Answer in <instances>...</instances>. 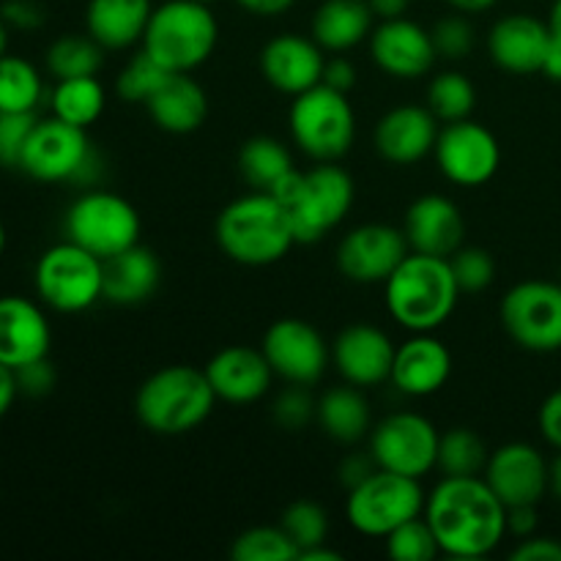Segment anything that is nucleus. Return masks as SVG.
<instances>
[{"mask_svg": "<svg viewBox=\"0 0 561 561\" xmlns=\"http://www.w3.org/2000/svg\"><path fill=\"white\" fill-rule=\"evenodd\" d=\"M515 561H561V542L553 537H524L520 546L510 553Z\"/></svg>", "mask_w": 561, "mask_h": 561, "instance_id": "48", "label": "nucleus"}, {"mask_svg": "<svg viewBox=\"0 0 561 561\" xmlns=\"http://www.w3.org/2000/svg\"><path fill=\"white\" fill-rule=\"evenodd\" d=\"M537 529V504H520L507 507V531L515 537H531Z\"/></svg>", "mask_w": 561, "mask_h": 561, "instance_id": "52", "label": "nucleus"}, {"mask_svg": "<svg viewBox=\"0 0 561 561\" xmlns=\"http://www.w3.org/2000/svg\"><path fill=\"white\" fill-rule=\"evenodd\" d=\"M299 561H343V553L332 551L327 542H321V546L305 548V551L299 553Z\"/></svg>", "mask_w": 561, "mask_h": 561, "instance_id": "58", "label": "nucleus"}, {"mask_svg": "<svg viewBox=\"0 0 561 561\" xmlns=\"http://www.w3.org/2000/svg\"><path fill=\"white\" fill-rule=\"evenodd\" d=\"M383 542H387V557L392 561H433L442 557V548L425 515L398 526L392 535L383 537Z\"/></svg>", "mask_w": 561, "mask_h": 561, "instance_id": "41", "label": "nucleus"}, {"mask_svg": "<svg viewBox=\"0 0 561 561\" xmlns=\"http://www.w3.org/2000/svg\"><path fill=\"white\" fill-rule=\"evenodd\" d=\"M64 228L66 239L107 261V257L140 244L142 222L137 208L126 197L107 190H91L82 192L71 203Z\"/></svg>", "mask_w": 561, "mask_h": 561, "instance_id": "11", "label": "nucleus"}, {"mask_svg": "<svg viewBox=\"0 0 561 561\" xmlns=\"http://www.w3.org/2000/svg\"><path fill=\"white\" fill-rule=\"evenodd\" d=\"M542 75H546L548 80L561 82V38L557 36L551 38V47H548L546 60H542Z\"/></svg>", "mask_w": 561, "mask_h": 561, "instance_id": "56", "label": "nucleus"}, {"mask_svg": "<svg viewBox=\"0 0 561 561\" xmlns=\"http://www.w3.org/2000/svg\"><path fill=\"white\" fill-rule=\"evenodd\" d=\"M36 124V113H0V168L20 170L22 151Z\"/></svg>", "mask_w": 561, "mask_h": 561, "instance_id": "44", "label": "nucleus"}, {"mask_svg": "<svg viewBox=\"0 0 561 561\" xmlns=\"http://www.w3.org/2000/svg\"><path fill=\"white\" fill-rule=\"evenodd\" d=\"M268 192L288 211L296 244H318L348 217L356 184L348 170L340 168L337 162H318L305 173L299 168L290 170Z\"/></svg>", "mask_w": 561, "mask_h": 561, "instance_id": "3", "label": "nucleus"}, {"mask_svg": "<svg viewBox=\"0 0 561 561\" xmlns=\"http://www.w3.org/2000/svg\"><path fill=\"white\" fill-rule=\"evenodd\" d=\"M403 233L411 252L453 257L463 247L466 219L460 206L444 195H422L405 211Z\"/></svg>", "mask_w": 561, "mask_h": 561, "instance_id": "24", "label": "nucleus"}, {"mask_svg": "<svg viewBox=\"0 0 561 561\" xmlns=\"http://www.w3.org/2000/svg\"><path fill=\"white\" fill-rule=\"evenodd\" d=\"M458 279H455L449 257L409 252L405 261L383 283L387 310L403 329L414 332H436L453 318L458 307Z\"/></svg>", "mask_w": 561, "mask_h": 561, "instance_id": "4", "label": "nucleus"}, {"mask_svg": "<svg viewBox=\"0 0 561 561\" xmlns=\"http://www.w3.org/2000/svg\"><path fill=\"white\" fill-rule=\"evenodd\" d=\"M214 236L225 255L241 266H272L296 247L288 211L272 192H250L219 211Z\"/></svg>", "mask_w": 561, "mask_h": 561, "instance_id": "2", "label": "nucleus"}, {"mask_svg": "<svg viewBox=\"0 0 561 561\" xmlns=\"http://www.w3.org/2000/svg\"><path fill=\"white\" fill-rule=\"evenodd\" d=\"M33 283L44 305L77 316L104 299V261L66 239L42 252Z\"/></svg>", "mask_w": 561, "mask_h": 561, "instance_id": "8", "label": "nucleus"}, {"mask_svg": "<svg viewBox=\"0 0 561 561\" xmlns=\"http://www.w3.org/2000/svg\"><path fill=\"white\" fill-rule=\"evenodd\" d=\"M3 250H5V228L3 222H0V255H3Z\"/></svg>", "mask_w": 561, "mask_h": 561, "instance_id": "62", "label": "nucleus"}, {"mask_svg": "<svg viewBox=\"0 0 561 561\" xmlns=\"http://www.w3.org/2000/svg\"><path fill=\"white\" fill-rule=\"evenodd\" d=\"M153 124L168 135H192L206 124L208 96L197 80L184 71H173L146 102Z\"/></svg>", "mask_w": 561, "mask_h": 561, "instance_id": "28", "label": "nucleus"}, {"mask_svg": "<svg viewBox=\"0 0 561 561\" xmlns=\"http://www.w3.org/2000/svg\"><path fill=\"white\" fill-rule=\"evenodd\" d=\"M16 394H20V387H16L14 370L5 365H0V420L9 414V409L14 405Z\"/></svg>", "mask_w": 561, "mask_h": 561, "instance_id": "54", "label": "nucleus"}, {"mask_svg": "<svg viewBox=\"0 0 561 561\" xmlns=\"http://www.w3.org/2000/svg\"><path fill=\"white\" fill-rule=\"evenodd\" d=\"M453 376V354L433 332H414L398 345L392 362V387L405 398H431Z\"/></svg>", "mask_w": 561, "mask_h": 561, "instance_id": "22", "label": "nucleus"}, {"mask_svg": "<svg viewBox=\"0 0 561 561\" xmlns=\"http://www.w3.org/2000/svg\"><path fill=\"white\" fill-rule=\"evenodd\" d=\"M279 526L288 531V537L296 542V548H299V553H301L305 548L327 542L329 513L321 507V504L312 502V499H296V502H290L288 507L283 510Z\"/></svg>", "mask_w": 561, "mask_h": 561, "instance_id": "40", "label": "nucleus"}, {"mask_svg": "<svg viewBox=\"0 0 561 561\" xmlns=\"http://www.w3.org/2000/svg\"><path fill=\"white\" fill-rule=\"evenodd\" d=\"M0 16L14 31H36L44 25V9L36 0H5L0 5Z\"/></svg>", "mask_w": 561, "mask_h": 561, "instance_id": "47", "label": "nucleus"}, {"mask_svg": "<svg viewBox=\"0 0 561 561\" xmlns=\"http://www.w3.org/2000/svg\"><path fill=\"white\" fill-rule=\"evenodd\" d=\"M316 403L318 400H312L307 387L290 383V387L274 400L272 416L283 431H301V427H307L316 420Z\"/></svg>", "mask_w": 561, "mask_h": 561, "instance_id": "45", "label": "nucleus"}, {"mask_svg": "<svg viewBox=\"0 0 561 561\" xmlns=\"http://www.w3.org/2000/svg\"><path fill=\"white\" fill-rule=\"evenodd\" d=\"M548 27L557 38H561V0H553L551 5V16H548Z\"/></svg>", "mask_w": 561, "mask_h": 561, "instance_id": "59", "label": "nucleus"}, {"mask_svg": "<svg viewBox=\"0 0 561 561\" xmlns=\"http://www.w3.org/2000/svg\"><path fill=\"white\" fill-rule=\"evenodd\" d=\"M323 85L348 93L356 85V66L348 58H343V53H337L334 58H327V66H323Z\"/></svg>", "mask_w": 561, "mask_h": 561, "instance_id": "50", "label": "nucleus"}, {"mask_svg": "<svg viewBox=\"0 0 561 561\" xmlns=\"http://www.w3.org/2000/svg\"><path fill=\"white\" fill-rule=\"evenodd\" d=\"M447 3L460 14H482V11H491L499 0H447Z\"/></svg>", "mask_w": 561, "mask_h": 561, "instance_id": "57", "label": "nucleus"}, {"mask_svg": "<svg viewBox=\"0 0 561 561\" xmlns=\"http://www.w3.org/2000/svg\"><path fill=\"white\" fill-rule=\"evenodd\" d=\"M236 3L255 16H279L294 9L296 0H236Z\"/></svg>", "mask_w": 561, "mask_h": 561, "instance_id": "53", "label": "nucleus"}, {"mask_svg": "<svg viewBox=\"0 0 561 561\" xmlns=\"http://www.w3.org/2000/svg\"><path fill=\"white\" fill-rule=\"evenodd\" d=\"M398 345L383 329L373 323H351L334 337L332 362L345 383L359 389L381 387L392 376V362Z\"/></svg>", "mask_w": 561, "mask_h": 561, "instance_id": "19", "label": "nucleus"}, {"mask_svg": "<svg viewBox=\"0 0 561 561\" xmlns=\"http://www.w3.org/2000/svg\"><path fill=\"white\" fill-rule=\"evenodd\" d=\"M551 491L561 502V455L551 463Z\"/></svg>", "mask_w": 561, "mask_h": 561, "instance_id": "60", "label": "nucleus"}, {"mask_svg": "<svg viewBox=\"0 0 561 561\" xmlns=\"http://www.w3.org/2000/svg\"><path fill=\"white\" fill-rule=\"evenodd\" d=\"M367 5L376 20H398V16L409 14L411 0H367Z\"/></svg>", "mask_w": 561, "mask_h": 561, "instance_id": "55", "label": "nucleus"}, {"mask_svg": "<svg viewBox=\"0 0 561 561\" xmlns=\"http://www.w3.org/2000/svg\"><path fill=\"white\" fill-rule=\"evenodd\" d=\"M455 279H458L460 294H480L488 290L496 279V261L488 250L480 247H460L453 257H449Z\"/></svg>", "mask_w": 561, "mask_h": 561, "instance_id": "42", "label": "nucleus"}, {"mask_svg": "<svg viewBox=\"0 0 561 561\" xmlns=\"http://www.w3.org/2000/svg\"><path fill=\"white\" fill-rule=\"evenodd\" d=\"M442 121L422 104H400L376 124V151L389 164H416L436 148Z\"/></svg>", "mask_w": 561, "mask_h": 561, "instance_id": "23", "label": "nucleus"}, {"mask_svg": "<svg viewBox=\"0 0 561 561\" xmlns=\"http://www.w3.org/2000/svg\"><path fill=\"white\" fill-rule=\"evenodd\" d=\"M290 170H296L294 157H290L285 142H279L277 137L255 135L241 146L239 173L252 190L268 192L277 181H283Z\"/></svg>", "mask_w": 561, "mask_h": 561, "instance_id": "32", "label": "nucleus"}, {"mask_svg": "<svg viewBox=\"0 0 561 561\" xmlns=\"http://www.w3.org/2000/svg\"><path fill=\"white\" fill-rule=\"evenodd\" d=\"M551 38L548 22L531 14H507L488 33V55L510 75H535L542 71Z\"/></svg>", "mask_w": 561, "mask_h": 561, "instance_id": "26", "label": "nucleus"}, {"mask_svg": "<svg viewBox=\"0 0 561 561\" xmlns=\"http://www.w3.org/2000/svg\"><path fill=\"white\" fill-rule=\"evenodd\" d=\"M323 47L301 33H279L261 49V71L268 85L288 96L310 91L323 82Z\"/></svg>", "mask_w": 561, "mask_h": 561, "instance_id": "20", "label": "nucleus"}, {"mask_svg": "<svg viewBox=\"0 0 561 561\" xmlns=\"http://www.w3.org/2000/svg\"><path fill=\"white\" fill-rule=\"evenodd\" d=\"M49 107H53L55 118L88 129L102 118L104 107H107V93L96 77H71V80H58L53 96H49Z\"/></svg>", "mask_w": 561, "mask_h": 561, "instance_id": "33", "label": "nucleus"}, {"mask_svg": "<svg viewBox=\"0 0 561 561\" xmlns=\"http://www.w3.org/2000/svg\"><path fill=\"white\" fill-rule=\"evenodd\" d=\"M197 3H206V5H211V3H217V0H197Z\"/></svg>", "mask_w": 561, "mask_h": 561, "instance_id": "63", "label": "nucleus"}, {"mask_svg": "<svg viewBox=\"0 0 561 561\" xmlns=\"http://www.w3.org/2000/svg\"><path fill=\"white\" fill-rule=\"evenodd\" d=\"M170 75H173V71H168L162 64H157L146 49H140V53L121 69L118 80H115V93H118L124 102L142 104V107H146L148 99L159 91V85H162Z\"/></svg>", "mask_w": 561, "mask_h": 561, "instance_id": "39", "label": "nucleus"}, {"mask_svg": "<svg viewBox=\"0 0 561 561\" xmlns=\"http://www.w3.org/2000/svg\"><path fill=\"white\" fill-rule=\"evenodd\" d=\"M290 137L316 162H337L354 148L356 113L348 93L329 85H316L294 96L288 113Z\"/></svg>", "mask_w": 561, "mask_h": 561, "instance_id": "7", "label": "nucleus"}, {"mask_svg": "<svg viewBox=\"0 0 561 561\" xmlns=\"http://www.w3.org/2000/svg\"><path fill=\"white\" fill-rule=\"evenodd\" d=\"M537 425H540L542 438L561 453V387L542 400L540 414H537Z\"/></svg>", "mask_w": 561, "mask_h": 561, "instance_id": "49", "label": "nucleus"}, {"mask_svg": "<svg viewBox=\"0 0 561 561\" xmlns=\"http://www.w3.org/2000/svg\"><path fill=\"white\" fill-rule=\"evenodd\" d=\"M162 283L157 252L135 244L104 261V301L115 307H137L151 299Z\"/></svg>", "mask_w": 561, "mask_h": 561, "instance_id": "27", "label": "nucleus"}, {"mask_svg": "<svg viewBox=\"0 0 561 561\" xmlns=\"http://www.w3.org/2000/svg\"><path fill=\"white\" fill-rule=\"evenodd\" d=\"M433 153L444 179L469 190L488 184L502 164V146L496 135L471 118L444 124Z\"/></svg>", "mask_w": 561, "mask_h": 561, "instance_id": "14", "label": "nucleus"}, {"mask_svg": "<svg viewBox=\"0 0 561 561\" xmlns=\"http://www.w3.org/2000/svg\"><path fill=\"white\" fill-rule=\"evenodd\" d=\"M261 351L274 376L299 387H312L323 378L332 362V348L312 323L301 318H279L263 334Z\"/></svg>", "mask_w": 561, "mask_h": 561, "instance_id": "15", "label": "nucleus"}, {"mask_svg": "<svg viewBox=\"0 0 561 561\" xmlns=\"http://www.w3.org/2000/svg\"><path fill=\"white\" fill-rule=\"evenodd\" d=\"M208 383L217 400L230 405H252L266 398L274 376L266 354L250 345H230L214 354L206 365Z\"/></svg>", "mask_w": 561, "mask_h": 561, "instance_id": "21", "label": "nucleus"}, {"mask_svg": "<svg viewBox=\"0 0 561 561\" xmlns=\"http://www.w3.org/2000/svg\"><path fill=\"white\" fill-rule=\"evenodd\" d=\"M217 405L206 370L190 365H168L140 383L135 414L146 431L157 436H186L211 416Z\"/></svg>", "mask_w": 561, "mask_h": 561, "instance_id": "5", "label": "nucleus"}, {"mask_svg": "<svg viewBox=\"0 0 561 561\" xmlns=\"http://www.w3.org/2000/svg\"><path fill=\"white\" fill-rule=\"evenodd\" d=\"M53 345V329L36 301L25 296H0V365L20 370L44 359Z\"/></svg>", "mask_w": 561, "mask_h": 561, "instance_id": "25", "label": "nucleus"}, {"mask_svg": "<svg viewBox=\"0 0 561 561\" xmlns=\"http://www.w3.org/2000/svg\"><path fill=\"white\" fill-rule=\"evenodd\" d=\"M20 170L42 184H93L99 175V157L85 129L60 118H38L22 151Z\"/></svg>", "mask_w": 561, "mask_h": 561, "instance_id": "9", "label": "nucleus"}, {"mask_svg": "<svg viewBox=\"0 0 561 561\" xmlns=\"http://www.w3.org/2000/svg\"><path fill=\"white\" fill-rule=\"evenodd\" d=\"M42 93V75L31 60L0 55V113H36Z\"/></svg>", "mask_w": 561, "mask_h": 561, "instance_id": "34", "label": "nucleus"}, {"mask_svg": "<svg viewBox=\"0 0 561 561\" xmlns=\"http://www.w3.org/2000/svg\"><path fill=\"white\" fill-rule=\"evenodd\" d=\"M438 442L442 433L427 416L398 411L370 431V455L378 469L422 480L438 466Z\"/></svg>", "mask_w": 561, "mask_h": 561, "instance_id": "13", "label": "nucleus"}, {"mask_svg": "<svg viewBox=\"0 0 561 561\" xmlns=\"http://www.w3.org/2000/svg\"><path fill=\"white\" fill-rule=\"evenodd\" d=\"M233 561H296L299 548L283 526H252L230 546Z\"/></svg>", "mask_w": 561, "mask_h": 561, "instance_id": "38", "label": "nucleus"}, {"mask_svg": "<svg viewBox=\"0 0 561 561\" xmlns=\"http://www.w3.org/2000/svg\"><path fill=\"white\" fill-rule=\"evenodd\" d=\"M425 499L427 493L422 491L420 480L376 469L367 480L351 488L345 499V515L359 535L383 540L398 526L420 518L425 513Z\"/></svg>", "mask_w": 561, "mask_h": 561, "instance_id": "10", "label": "nucleus"}, {"mask_svg": "<svg viewBox=\"0 0 561 561\" xmlns=\"http://www.w3.org/2000/svg\"><path fill=\"white\" fill-rule=\"evenodd\" d=\"M14 376H16V387H20V394H31V398H44V394L53 392L55 378H58L47 356L20 367V370H14Z\"/></svg>", "mask_w": 561, "mask_h": 561, "instance_id": "46", "label": "nucleus"}, {"mask_svg": "<svg viewBox=\"0 0 561 561\" xmlns=\"http://www.w3.org/2000/svg\"><path fill=\"white\" fill-rule=\"evenodd\" d=\"M504 332L535 354L561 351V283L524 279L504 294L499 307Z\"/></svg>", "mask_w": 561, "mask_h": 561, "instance_id": "12", "label": "nucleus"}, {"mask_svg": "<svg viewBox=\"0 0 561 561\" xmlns=\"http://www.w3.org/2000/svg\"><path fill=\"white\" fill-rule=\"evenodd\" d=\"M474 104L477 88L474 82L469 80V75H463V71H438V75L427 82V107H431V113L436 115L442 124L469 118Z\"/></svg>", "mask_w": 561, "mask_h": 561, "instance_id": "37", "label": "nucleus"}, {"mask_svg": "<svg viewBox=\"0 0 561 561\" xmlns=\"http://www.w3.org/2000/svg\"><path fill=\"white\" fill-rule=\"evenodd\" d=\"M376 469H378V463L370 453L367 455L354 453V455H348L343 463H340V482H343V485L351 491V488L359 485L362 480H367V477H370Z\"/></svg>", "mask_w": 561, "mask_h": 561, "instance_id": "51", "label": "nucleus"}, {"mask_svg": "<svg viewBox=\"0 0 561 561\" xmlns=\"http://www.w3.org/2000/svg\"><path fill=\"white\" fill-rule=\"evenodd\" d=\"M409 252L403 228L367 222L343 236L337 247V268L356 285H383Z\"/></svg>", "mask_w": 561, "mask_h": 561, "instance_id": "16", "label": "nucleus"}, {"mask_svg": "<svg viewBox=\"0 0 561 561\" xmlns=\"http://www.w3.org/2000/svg\"><path fill=\"white\" fill-rule=\"evenodd\" d=\"M431 36L442 60H463L474 53L477 33L469 22V14L455 11V14L444 16L431 27Z\"/></svg>", "mask_w": 561, "mask_h": 561, "instance_id": "43", "label": "nucleus"}, {"mask_svg": "<svg viewBox=\"0 0 561 561\" xmlns=\"http://www.w3.org/2000/svg\"><path fill=\"white\" fill-rule=\"evenodd\" d=\"M316 422L337 444H356L370 433V403L354 383L332 387L318 398Z\"/></svg>", "mask_w": 561, "mask_h": 561, "instance_id": "31", "label": "nucleus"}, {"mask_svg": "<svg viewBox=\"0 0 561 561\" xmlns=\"http://www.w3.org/2000/svg\"><path fill=\"white\" fill-rule=\"evenodd\" d=\"M151 0H88L85 27L104 49H129L142 42Z\"/></svg>", "mask_w": 561, "mask_h": 561, "instance_id": "29", "label": "nucleus"}, {"mask_svg": "<svg viewBox=\"0 0 561 561\" xmlns=\"http://www.w3.org/2000/svg\"><path fill=\"white\" fill-rule=\"evenodd\" d=\"M373 20L367 0H323L312 14V38L323 53H348L370 38Z\"/></svg>", "mask_w": 561, "mask_h": 561, "instance_id": "30", "label": "nucleus"}, {"mask_svg": "<svg viewBox=\"0 0 561 561\" xmlns=\"http://www.w3.org/2000/svg\"><path fill=\"white\" fill-rule=\"evenodd\" d=\"M485 482L507 507L540 504L551 491V463L531 444L510 442L488 458Z\"/></svg>", "mask_w": 561, "mask_h": 561, "instance_id": "17", "label": "nucleus"}, {"mask_svg": "<svg viewBox=\"0 0 561 561\" xmlns=\"http://www.w3.org/2000/svg\"><path fill=\"white\" fill-rule=\"evenodd\" d=\"M219 42V22L211 5L197 0H164L153 5L142 49L168 71L192 75L214 55Z\"/></svg>", "mask_w": 561, "mask_h": 561, "instance_id": "6", "label": "nucleus"}, {"mask_svg": "<svg viewBox=\"0 0 561 561\" xmlns=\"http://www.w3.org/2000/svg\"><path fill=\"white\" fill-rule=\"evenodd\" d=\"M104 64V47L88 33H69L49 44L47 49V69L58 80H71V77H96Z\"/></svg>", "mask_w": 561, "mask_h": 561, "instance_id": "35", "label": "nucleus"}, {"mask_svg": "<svg viewBox=\"0 0 561 561\" xmlns=\"http://www.w3.org/2000/svg\"><path fill=\"white\" fill-rule=\"evenodd\" d=\"M9 53V25L3 22V16H0V55Z\"/></svg>", "mask_w": 561, "mask_h": 561, "instance_id": "61", "label": "nucleus"}, {"mask_svg": "<svg viewBox=\"0 0 561 561\" xmlns=\"http://www.w3.org/2000/svg\"><path fill=\"white\" fill-rule=\"evenodd\" d=\"M370 55L383 75L394 80H416L431 75L438 53L427 27L409 16L381 20L370 33Z\"/></svg>", "mask_w": 561, "mask_h": 561, "instance_id": "18", "label": "nucleus"}, {"mask_svg": "<svg viewBox=\"0 0 561 561\" xmlns=\"http://www.w3.org/2000/svg\"><path fill=\"white\" fill-rule=\"evenodd\" d=\"M422 515L449 559H482L510 535L507 504L485 477H442L427 493Z\"/></svg>", "mask_w": 561, "mask_h": 561, "instance_id": "1", "label": "nucleus"}, {"mask_svg": "<svg viewBox=\"0 0 561 561\" xmlns=\"http://www.w3.org/2000/svg\"><path fill=\"white\" fill-rule=\"evenodd\" d=\"M488 453L485 442L471 427H453L442 433L438 442V466L444 477H480L485 471Z\"/></svg>", "mask_w": 561, "mask_h": 561, "instance_id": "36", "label": "nucleus"}]
</instances>
